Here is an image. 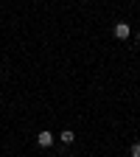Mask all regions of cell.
Wrapping results in <instances>:
<instances>
[{
  "label": "cell",
  "mask_w": 140,
  "mask_h": 157,
  "mask_svg": "<svg viewBox=\"0 0 140 157\" xmlns=\"http://www.w3.org/2000/svg\"><path fill=\"white\" fill-rule=\"evenodd\" d=\"M112 34H115V39H129V34H132V28H129V23H115V28H112Z\"/></svg>",
  "instance_id": "1"
},
{
  "label": "cell",
  "mask_w": 140,
  "mask_h": 157,
  "mask_svg": "<svg viewBox=\"0 0 140 157\" xmlns=\"http://www.w3.org/2000/svg\"><path fill=\"white\" fill-rule=\"evenodd\" d=\"M36 143H39V146H42V149H51V146H53V132H48V129H42V132H39V135H36Z\"/></svg>",
  "instance_id": "2"
},
{
  "label": "cell",
  "mask_w": 140,
  "mask_h": 157,
  "mask_svg": "<svg viewBox=\"0 0 140 157\" xmlns=\"http://www.w3.org/2000/svg\"><path fill=\"white\" fill-rule=\"evenodd\" d=\"M59 140H62L65 146H70V143L76 140V132H73V129H62V132H59Z\"/></svg>",
  "instance_id": "3"
},
{
  "label": "cell",
  "mask_w": 140,
  "mask_h": 157,
  "mask_svg": "<svg viewBox=\"0 0 140 157\" xmlns=\"http://www.w3.org/2000/svg\"><path fill=\"white\" fill-rule=\"evenodd\" d=\"M132 157H140V143H132Z\"/></svg>",
  "instance_id": "4"
},
{
  "label": "cell",
  "mask_w": 140,
  "mask_h": 157,
  "mask_svg": "<svg viewBox=\"0 0 140 157\" xmlns=\"http://www.w3.org/2000/svg\"><path fill=\"white\" fill-rule=\"evenodd\" d=\"M134 42H137V45H140V31H137V34H134Z\"/></svg>",
  "instance_id": "5"
},
{
  "label": "cell",
  "mask_w": 140,
  "mask_h": 157,
  "mask_svg": "<svg viewBox=\"0 0 140 157\" xmlns=\"http://www.w3.org/2000/svg\"><path fill=\"white\" fill-rule=\"evenodd\" d=\"M137 3H140V0H137Z\"/></svg>",
  "instance_id": "6"
}]
</instances>
